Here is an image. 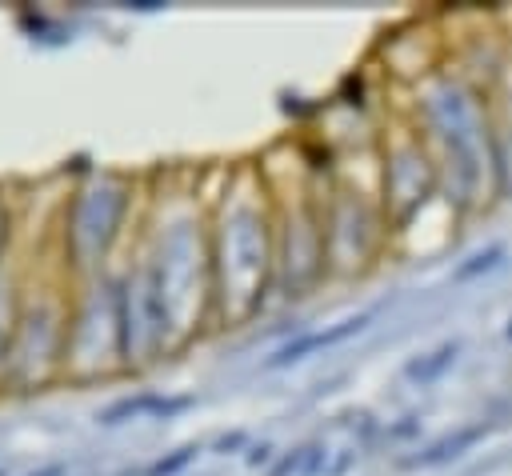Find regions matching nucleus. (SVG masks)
<instances>
[{
	"label": "nucleus",
	"instance_id": "423d86ee",
	"mask_svg": "<svg viewBox=\"0 0 512 476\" xmlns=\"http://www.w3.org/2000/svg\"><path fill=\"white\" fill-rule=\"evenodd\" d=\"M500 256H504V244H488L484 252L468 256V264H460V268H456V280H472L476 272H488V268H496V264H500Z\"/></svg>",
	"mask_w": 512,
	"mask_h": 476
},
{
	"label": "nucleus",
	"instance_id": "39448f33",
	"mask_svg": "<svg viewBox=\"0 0 512 476\" xmlns=\"http://www.w3.org/2000/svg\"><path fill=\"white\" fill-rule=\"evenodd\" d=\"M456 352H460V340H444L436 352H428L424 360H412L404 372H408V376H416V380H436V376L456 360Z\"/></svg>",
	"mask_w": 512,
	"mask_h": 476
},
{
	"label": "nucleus",
	"instance_id": "7ed1b4c3",
	"mask_svg": "<svg viewBox=\"0 0 512 476\" xmlns=\"http://www.w3.org/2000/svg\"><path fill=\"white\" fill-rule=\"evenodd\" d=\"M484 432H488V424H468V428H460L456 436H444V440L428 444L420 456H412V460H404V464H408V468H432V464L456 460V456H464V448H472L476 440H484Z\"/></svg>",
	"mask_w": 512,
	"mask_h": 476
},
{
	"label": "nucleus",
	"instance_id": "0eeeda50",
	"mask_svg": "<svg viewBox=\"0 0 512 476\" xmlns=\"http://www.w3.org/2000/svg\"><path fill=\"white\" fill-rule=\"evenodd\" d=\"M192 456H196V448H180L172 460H160V464H152V468H148V476H168V472H176L180 464H188Z\"/></svg>",
	"mask_w": 512,
	"mask_h": 476
},
{
	"label": "nucleus",
	"instance_id": "20e7f679",
	"mask_svg": "<svg viewBox=\"0 0 512 476\" xmlns=\"http://www.w3.org/2000/svg\"><path fill=\"white\" fill-rule=\"evenodd\" d=\"M180 412V408H188V396H176V400H164V396H136V400H120L116 408H108L104 412V424H116L120 416H128V412Z\"/></svg>",
	"mask_w": 512,
	"mask_h": 476
},
{
	"label": "nucleus",
	"instance_id": "f257e3e1",
	"mask_svg": "<svg viewBox=\"0 0 512 476\" xmlns=\"http://www.w3.org/2000/svg\"><path fill=\"white\" fill-rule=\"evenodd\" d=\"M432 124L452 156V168L460 172V184H464V196L476 192L488 160H484V112L476 104V96L464 88V84H444V96H436L432 104Z\"/></svg>",
	"mask_w": 512,
	"mask_h": 476
},
{
	"label": "nucleus",
	"instance_id": "f03ea898",
	"mask_svg": "<svg viewBox=\"0 0 512 476\" xmlns=\"http://www.w3.org/2000/svg\"><path fill=\"white\" fill-rule=\"evenodd\" d=\"M372 320V312H356V316H344L340 324H332V328H320V332H304L300 340H292V344H284L272 360H268V368H284V364H296V360H304L312 348H328V344H340V340H348L352 332H360L364 324Z\"/></svg>",
	"mask_w": 512,
	"mask_h": 476
}]
</instances>
